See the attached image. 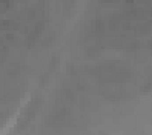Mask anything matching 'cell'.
Returning a JSON list of instances; mask_svg holds the SVG:
<instances>
[{"label":"cell","instance_id":"6da1fadb","mask_svg":"<svg viewBox=\"0 0 152 135\" xmlns=\"http://www.w3.org/2000/svg\"><path fill=\"white\" fill-rule=\"evenodd\" d=\"M135 29L141 34H145V32H149L152 29V23L151 22H140L137 26H135Z\"/></svg>","mask_w":152,"mask_h":135},{"label":"cell","instance_id":"7a4b0ae2","mask_svg":"<svg viewBox=\"0 0 152 135\" xmlns=\"http://www.w3.org/2000/svg\"><path fill=\"white\" fill-rule=\"evenodd\" d=\"M148 46H149V49H152V40L149 42V45H148Z\"/></svg>","mask_w":152,"mask_h":135}]
</instances>
